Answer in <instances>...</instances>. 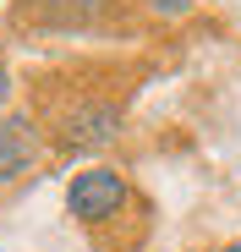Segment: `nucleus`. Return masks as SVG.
Returning a JSON list of instances; mask_svg holds the SVG:
<instances>
[{"label": "nucleus", "mask_w": 241, "mask_h": 252, "mask_svg": "<svg viewBox=\"0 0 241 252\" xmlns=\"http://www.w3.org/2000/svg\"><path fill=\"white\" fill-rule=\"evenodd\" d=\"M66 208H71V220H83V225L115 220L120 208H126V176L110 170V164H88V170H77L71 187H66Z\"/></svg>", "instance_id": "nucleus-1"}, {"label": "nucleus", "mask_w": 241, "mask_h": 252, "mask_svg": "<svg viewBox=\"0 0 241 252\" xmlns=\"http://www.w3.org/2000/svg\"><path fill=\"white\" fill-rule=\"evenodd\" d=\"M115 132H120V110L110 99H71L66 110H55V143L71 154L104 148L115 143Z\"/></svg>", "instance_id": "nucleus-2"}, {"label": "nucleus", "mask_w": 241, "mask_h": 252, "mask_svg": "<svg viewBox=\"0 0 241 252\" xmlns=\"http://www.w3.org/2000/svg\"><path fill=\"white\" fill-rule=\"evenodd\" d=\"M115 0H17V17L33 28H93L110 17Z\"/></svg>", "instance_id": "nucleus-3"}, {"label": "nucleus", "mask_w": 241, "mask_h": 252, "mask_svg": "<svg viewBox=\"0 0 241 252\" xmlns=\"http://www.w3.org/2000/svg\"><path fill=\"white\" fill-rule=\"evenodd\" d=\"M33 164H38V126H33L28 115L0 121V187L22 181Z\"/></svg>", "instance_id": "nucleus-4"}, {"label": "nucleus", "mask_w": 241, "mask_h": 252, "mask_svg": "<svg viewBox=\"0 0 241 252\" xmlns=\"http://www.w3.org/2000/svg\"><path fill=\"white\" fill-rule=\"evenodd\" d=\"M6 94H11V77H6V61H0V104H6Z\"/></svg>", "instance_id": "nucleus-5"}, {"label": "nucleus", "mask_w": 241, "mask_h": 252, "mask_svg": "<svg viewBox=\"0 0 241 252\" xmlns=\"http://www.w3.org/2000/svg\"><path fill=\"white\" fill-rule=\"evenodd\" d=\"M219 252H241V241H230V247H219Z\"/></svg>", "instance_id": "nucleus-6"}]
</instances>
